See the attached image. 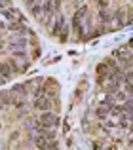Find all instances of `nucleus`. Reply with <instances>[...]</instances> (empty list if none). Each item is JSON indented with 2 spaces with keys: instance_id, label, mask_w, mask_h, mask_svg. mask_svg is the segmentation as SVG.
I'll return each mask as SVG.
<instances>
[{
  "instance_id": "obj_6",
  "label": "nucleus",
  "mask_w": 133,
  "mask_h": 150,
  "mask_svg": "<svg viewBox=\"0 0 133 150\" xmlns=\"http://www.w3.org/2000/svg\"><path fill=\"white\" fill-rule=\"evenodd\" d=\"M25 46H27L25 38H13L8 44V48H10V51H25Z\"/></svg>"
},
{
  "instance_id": "obj_7",
  "label": "nucleus",
  "mask_w": 133,
  "mask_h": 150,
  "mask_svg": "<svg viewBox=\"0 0 133 150\" xmlns=\"http://www.w3.org/2000/svg\"><path fill=\"white\" fill-rule=\"evenodd\" d=\"M8 29L13 30V33H19V34H25L27 30H29L25 25H23V23H10V27H8Z\"/></svg>"
},
{
  "instance_id": "obj_4",
  "label": "nucleus",
  "mask_w": 133,
  "mask_h": 150,
  "mask_svg": "<svg viewBox=\"0 0 133 150\" xmlns=\"http://www.w3.org/2000/svg\"><path fill=\"white\" fill-rule=\"evenodd\" d=\"M52 99L50 97H36V101H34V108H38L40 112H50L52 110Z\"/></svg>"
},
{
  "instance_id": "obj_3",
  "label": "nucleus",
  "mask_w": 133,
  "mask_h": 150,
  "mask_svg": "<svg viewBox=\"0 0 133 150\" xmlns=\"http://www.w3.org/2000/svg\"><path fill=\"white\" fill-rule=\"evenodd\" d=\"M34 144H36L38 150H57L55 141H48L44 137H34Z\"/></svg>"
},
{
  "instance_id": "obj_1",
  "label": "nucleus",
  "mask_w": 133,
  "mask_h": 150,
  "mask_svg": "<svg viewBox=\"0 0 133 150\" xmlns=\"http://www.w3.org/2000/svg\"><path fill=\"white\" fill-rule=\"evenodd\" d=\"M52 33L55 36H59L61 40H66V34H69V25H66L63 15H55V21L52 25Z\"/></svg>"
},
{
  "instance_id": "obj_5",
  "label": "nucleus",
  "mask_w": 133,
  "mask_h": 150,
  "mask_svg": "<svg viewBox=\"0 0 133 150\" xmlns=\"http://www.w3.org/2000/svg\"><path fill=\"white\" fill-rule=\"evenodd\" d=\"M13 74H15V69L10 63H0V76H2L4 80H10Z\"/></svg>"
},
{
  "instance_id": "obj_2",
  "label": "nucleus",
  "mask_w": 133,
  "mask_h": 150,
  "mask_svg": "<svg viewBox=\"0 0 133 150\" xmlns=\"http://www.w3.org/2000/svg\"><path fill=\"white\" fill-rule=\"evenodd\" d=\"M38 124L42 125V127H46V129H52V127H55L57 124H59V118H57V114L55 112H40V118H38Z\"/></svg>"
},
{
  "instance_id": "obj_9",
  "label": "nucleus",
  "mask_w": 133,
  "mask_h": 150,
  "mask_svg": "<svg viewBox=\"0 0 133 150\" xmlns=\"http://www.w3.org/2000/svg\"><path fill=\"white\" fill-rule=\"evenodd\" d=\"M2 48H4V46H2V44H0V50H2Z\"/></svg>"
},
{
  "instance_id": "obj_8",
  "label": "nucleus",
  "mask_w": 133,
  "mask_h": 150,
  "mask_svg": "<svg viewBox=\"0 0 133 150\" xmlns=\"http://www.w3.org/2000/svg\"><path fill=\"white\" fill-rule=\"evenodd\" d=\"M4 82H6V80H4V78H2V76H0V86H2V84H4Z\"/></svg>"
}]
</instances>
